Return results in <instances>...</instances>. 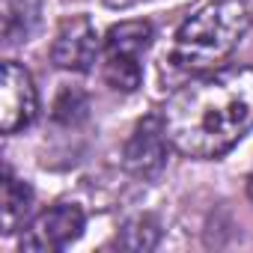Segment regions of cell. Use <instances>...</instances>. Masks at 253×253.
<instances>
[{
    "label": "cell",
    "instance_id": "1",
    "mask_svg": "<svg viewBox=\"0 0 253 253\" xmlns=\"http://www.w3.org/2000/svg\"><path fill=\"white\" fill-rule=\"evenodd\" d=\"M173 149L185 158H223L253 131V66H226L191 78L161 107Z\"/></svg>",
    "mask_w": 253,
    "mask_h": 253
},
{
    "label": "cell",
    "instance_id": "8",
    "mask_svg": "<svg viewBox=\"0 0 253 253\" xmlns=\"http://www.w3.org/2000/svg\"><path fill=\"white\" fill-rule=\"evenodd\" d=\"M3 194H0V232L12 235L18 232V226L27 220L30 209H33V188L18 179L9 167L3 170Z\"/></svg>",
    "mask_w": 253,
    "mask_h": 253
},
{
    "label": "cell",
    "instance_id": "13",
    "mask_svg": "<svg viewBox=\"0 0 253 253\" xmlns=\"http://www.w3.org/2000/svg\"><path fill=\"white\" fill-rule=\"evenodd\" d=\"M247 194H250V200H253V176L247 179Z\"/></svg>",
    "mask_w": 253,
    "mask_h": 253
},
{
    "label": "cell",
    "instance_id": "5",
    "mask_svg": "<svg viewBox=\"0 0 253 253\" xmlns=\"http://www.w3.org/2000/svg\"><path fill=\"white\" fill-rule=\"evenodd\" d=\"M39 113V92L33 84V75L15 63L6 60L0 66V131L18 134L36 122Z\"/></svg>",
    "mask_w": 253,
    "mask_h": 253
},
{
    "label": "cell",
    "instance_id": "12",
    "mask_svg": "<svg viewBox=\"0 0 253 253\" xmlns=\"http://www.w3.org/2000/svg\"><path fill=\"white\" fill-rule=\"evenodd\" d=\"M137 3H143V0H104V6H110V9H128Z\"/></svg>",
    "mask_w": 253,
    "mask_h": 253
},
{
    "label": "cell",
    "instance_id": "3",
    "mask_svg": "<svg viewBox=\"0 0 253 253\" xmlns=\"http://www.w3.org/2000/svg\"><path fill=\"white\" fill-rule=\"evenodd\" d=\"M152 24L143 18L119 21L104 36V81L119 92H134L143 84V54L152 45Z\"/></svg>",
    "mask_w": 253,
    "mask_h": 253
},
{
    "label": "cell",
    "instance_id": "6",
    "mask_svg": "<svg viewBox=\"0 0 253 253\" xmlns=\"http://www.w3.org/2000/svg\"><path fill=\"white\" fill-rule=\"evenodd\" d=\"M173 143L167 137V128H164V119L161 113H146L125 143V152H122V164L131 176L137 179H155L164 167H167V155H170Z\"/></svg>",
    "mask_w": 253,
    "mask_h": 253
},
{
    "label": "cell",
    "instance_id": "10",
    "mask_svg": "<svg viewBox=\"0 0 253 253\" xmlns=\"http://www.w3.org/2000/svg\"><path fill=\"white\" fill-rule=\"evenodd\" d=\"M161 241V223L152 217V214H140V217H131L116 235V244L122 250H131V253H146V250H155Z\"/></svg>",
    "mask_w": 253,
    "mask_h": 253
},
{
    "label": "cell",
    "instance_id": "2",
    "mask_svg": "<svg viewBox=\"0 0 253 253\" xmlns=\"http://www.w3.org/2000/svg\"><path fill=\"white\" fill-rule=\"evenodd\" d=\"M250 21L253 15L241 0H211L179 24L170 63L185 75L217 69L247 36Z\"/></svg>",
    "mask_w": 253,
    "mask_h": 253
},
{
    "label": "cell",
    "instance_id": "7",
    "mask_svg": "<svg viewBox=\"0 0 253 253\" xmlns=\"http://www.w3.org/2000/svg\"><path fill=\"white\" fill-rule=\"evenodd\" d=\"M101 48H104V42L98 39L92 21L86 15H72L57 27V36L51 42V63L63 72L86 75L95 66Z\"/></svg>",
    "mask_w": 253,
    "mask_h": 253
},
{
    "label": "cell",
    "instance_id": "11",
    "mask_svg": "<svg viewBox=\"0 0 253 253\" xmlns=\"http://www.w3.org/2000/svg\"><path fill=\"white\" fill-rule=\"evenodd\" d=\"M86 116H89V98H86V92L78 89V86H63L60 95H57V101H54V119L60 125H69V128H72V125H81Z\"/></svg>",
    "mask_w": 253,
    "mask_h": 253
},
{
    "label": "cell",
    "instance_id": "4",
    "mask_svg": "<svg viewBox=\"0 0 253 253\" xmlns=\"http://www.w3.org/2000/svg\"><path fill=\"white\" fill-rule=\"evenodd\" d=\"M84 226H86L84 209L75 203H60L45 209L24 226L18 247L27 253H54L78 241L84 235Z\"/></svg>",
    "mask_w": 253,
    "mask_h": 253
},
{
    "label": "cell",
    "instance_id": "9",
    "mask_svg": "<svg viewBox=\"0 0 253 253\" xmlns=\"http://www.w3.org/2000/svg\"><path fill=\"white\" fill-rule=\"evenodd\" d=\"M42 18V0H3V45L30 42Z\"/></svg>",
    "mask_w": 253,
    "mask_h": 253
}]
</instances>
